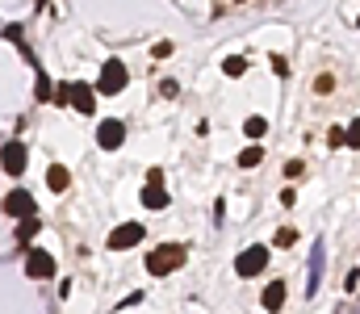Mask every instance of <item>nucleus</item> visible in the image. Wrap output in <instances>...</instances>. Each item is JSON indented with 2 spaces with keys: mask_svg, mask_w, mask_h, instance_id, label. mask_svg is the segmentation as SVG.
Returning <instances> with one entry per match:
<instances>
[{
  "mask_svg": "<svg viewBox=\"0 0 360 314\" xmlns=\"http://www.w3.org/2000/svg\"><path fill=\"white\" fill-rule=\"evenodd\" d=\"M184 256H188V247H184V243H160V247L147 256V273L168 277V273H176L180 264H184Z\"/></svg>",
  "mask_w": 360,
  "mask_h": 314,
  "instance_id": "nucleus-1",
  "label": "nucleus"
},
{
  "mask_svg": "<svg viewBox=\"0 0 360 314\" xmlns=\"http://www.w3.org/2000/svg\"><path fill=\"white\" fill-rule=\"evenodd\" d=\"M25 164H30V151H25V143H21V138H13V143H4V147H0V168H4V176H21V172H25Z\"/></svg>",
  "mask_w": 360,
  "mask_h": 314,
  "instance_id": "nucleus-2",
  "label": "nucleus"
},
{
  "mask_svg": "<svg viewBox=\"0 0 360 314\" xmlns=\"http://www.w3.org/2000/svg\"><path fill=\"white\" fill-rule=\"evenodd\" d=\"M269 268V247H243L239 256H235V273L239 277H256V273H264Z\"/></svg>",
  "mask_w": 360,
  "mask_h": 314,
  "instance_id": "nucleus-3",
  "label": "nucleus"
},
{
  "mask_svg": "<svg viewBox=\"0 0 360 314\" xmlns=\"http://www.w3.org/2000/svg\"><path fill=\"white\" fill-rule=\"evenodd\" d=\"M96 143H101L105 151H117V147L126 143V126H122L117 117H105V122L96 126Z\"/></svg>",
  "mask_w": 360,
  "mask_h": 314,
  "instance_id": "nucleus-4",
  "label": "nucleus"
},
{
  "mask_svg": "<svg viewBox=\"0 0 360 314\" xmlns=\"http://www.w3.org/2000/svg\"><path fill=\"white\" fill-rule=\"evenodd\" d=\"M143 235H147V230H143V222H122V226H113L109 247H113V251H126V247H134Z\"/></svg>",
  "mask_w": 360,
  "mask_h": 314,
  "instance_id": "nucleus-5",
  "label": "nucleus"
},
{
  "mask_svg": "<svg viewBox=\"0 0 360 314\" xmlns=\"http://www.w3.org/2000/svg\"><path fill=\"white\" fill-rule=\"evenodd\" d=\"M25 273H30L34 281H46V277H55V256H51V251H42V247H34V251L25 256Z\"/></svg>",
  "mask_w": 360,
  "mask_h": 314,
  "instance_id": "nucleus-6",
  "label": "nucleus"
},
{
  "mask_svg": "<svg viewBox=\"0 0 360 314\" xmlns=\"http://www.w3.org/2000/svg\"><path fill=\"white\" fill-rule=\"evenodd\" d=\"M34 197H30V193H25V189H13V193H8V197H4V214H8V218H17V222H25V218H34Z\"/></svg>",
  "mask_w": 360,
  "mask_h": 314,
  "instance_id": "nucleus-7",
  "label": "nucleus"
},
{
  "mask_svg": "<svg viewBox=\"0 0 360 314\" xmlns=\"http://www.w3.org/2000/svg\"><path fill=\"white\" fill-rule=\"evenodd\" d=\"M122 89H126V67H122V59H109L101 72V93H122Z\"/></svg>",
  "mask_w": 360,
  "mask_h": 314,
  "instance_id": "nucleus-8",
  "label": "nucleus"
},
{
  "mask_svg": "<svg viewBox=\"0 0 360 314\" xmlns=\"http://www.w3.org/2000/svg\"><path fill=\"white\" fill-rule=\"evenodd\" d=\"M68 105H72L76 113H92V109H96V93H92L89 84H80V80H76V84H72V97H68Z\"/></svg>",
  "mask_w": 360,
  "mask_h": 314,
  "instance_id": "nucleus-9",
  "label": "nucleus"
},
{
  "mask_svg": "<svg viewBox=\"0 0 360 314\" xmlns=\"http://www.w3.org/2000/svg\"><path fill=\"white\" fill-rule=\"evenodd\" d=\"M68 185H72L68 168H63V164H51V168H46V189H51V193H68Z\"/></svg>",
  "mask_w": 360,
  "mask_h": 314,
  "instance_id": "nucleus-10",
  "label": "nucleus"
},
{
  "mask_svg": "<svg viewBox=\"0 0 360 314\" xmlns=\"http://www.w3.org/2000/svg\"><path fill=\"white\" fill-rule=\"evenodd\" d=\"M319 273H323V243L310 251V277H306V294H310V298L319 294Z\"/></svg>",
  "mask_w": 360,
  "mask_h": 314,
  "instance_id": "nucleus-11",
  "label": "nucleus"
},
{
  "mask_svg": "<svg viewBox=\"0 0 360 314\" xmlns=\"http://www.w3.org/2000/svg\"><path fill=\"white\" fill-rule=\"evenodd\" d=\"M285 306V281H269L264 289V310H281Z\"/></svg>",
  "mask_w": 360,
  "mask_h": 314,
  "instance_id": "nucleus-12",
  "label": "nucleus"
},
{
  "mask_svg": "<svg viewBox=\"0 0 360 314\" xmlns=\"http://www.w3.org/2000/svg\"><path fill=\"white\" fill-rule=\"evenodd\" d=\"M143 206H147V209H164V206H168V193L147 185V189H143Z\"/></svg>",
  "mask_w": 360,
  "mask_h": 314,
  "instance_id": "nucleus-13",
  "label": "nucleus"
},
{
  "mask_svg": "<svg viewBox=\"0 0 360 314\" xmlns=\"http://www.w3.org/2000/svg\"><path fill=\"white\" fill-rule=\"evenodd\" d=\"M260 159H264L260 147H243V151H239V168H260Z\"/></svg>",
  "mask_w": 360,
  "mask_h": 314,
  "instance_id": "nucleus-14",
  "label": "nucleus"
},
{
  "mask_svg": "<svg viewBox=\"0 0 360 314\" xmlns=\"http://www.w3.org/2000/svg\"><path fill=\"white\" fill-rule=\"evenodd\" d=\"M38 235V218H25V222H17V243H30Z\"/></svg>",
  "mask_w": 360,
  "mask_h": 314,
  "instance_id": "nucleus-15",
  "label": "nucleus"
},
{
  "mask_svg": "<svg viewBox=\"0 0 360 314\" xmlns=\"http://www.w3.org/2000/svg\"><path fill=\"white\" fill-rule=\"evenodd\" d=\"M222 72H226V76H231V80H239V76H243V72H248V63H243V59H239V55H231V59H226V63H222Z\"/></svg>",
  "mask_w": 360,
  "mask_h": 314,
  "instance_id": "nucleus-16",
  "label": "nucleus"
},
{
  "mask_svg": "<svg viewBox=\"0 0 360 314\" xmlns=\"http://www.w3.org/2000/svg\"><path fill=\"white\" fill-rule=\"evenodd\" d=\"M34 93H38V101H51V93H55V89H51V76H46V72H38V84H34Z\"/></svg>",
  "mask_w": 360,
  "mask_h": 314,
  "instance_id": "nucleus-17",
  "label": "nucleus"
},
{
  "mask_svg": "<svg viewBox=\"0 0 360 314\" xmlns=\"http://www.w3.org/2000/svg\"><path fill=\"white\" fill-rule=\"evenodd\" d=\"M243 130H248V138H260V134L269 130V122H264V117H248V122H243Z\"/></svg>",
  "mask_w": 360,
  "mask_h": 314,
  "instance_id": "nucleus-18",
  "label": "nucleus"
},
{
  "mask_svg": "<svg viewBox=\"0 0 360 314\" xmlns=\"http://www.w3.org/2000/svg\"><path fill=\"white\" fill-rule=\"evenodd\" d=\"M272 243H276V247H293V243H297V230H293V226H281Z\"/></svg>",
  "mask_w": 360,
  "mask_h": 314,
  "instance_id": "nucleus-19",
  "label": "nucleus"
},
{
  "mask_svg": "<svg viewBox=\"0 0 360 314\" xmlns=\"http://www.w3.org/2000/svg\"><path fill=\"white\" fill-rule=\"evenodd\" d=\"M344 143H348V147H360V117L352 122V126H348V134H344Z\"/></svg>",
  "mask_w": 360,
  "mask_h": 314,
  "instance_id": "nucleus-20",
  "label": "nucleus"
},
{
  "mask_svg": "<svg viewBox=\"0 0 360 314\" xmlns=\"http://www.w3.org/2000/svg\"><path fill=\"white\" fill-rule=\"evenodd\" d=\"M147 185H151V189H164V172H160V168H151V172H147Z\"/></svg>",
  "mask_w": 360,
  "mask_h": 314,
  "instance_id": "nucleus-21",
  "label": "nucleus"
},
{
  "mask_svg": "<svg viewBox=\"0 0 360 314\" xmlns=\"http://www.w3.org/2000/svg\"><path fill=\"white\" fill-rule=\"evenodd\" d=\"M68 97H72V84H59L55 89V105H68Z\"/></svg>",
  "mask_w": 360,
  "mask_h": 314,
  "instance_id": "nucleus-22",
  "label": "nucleus"
}]
</instances>
